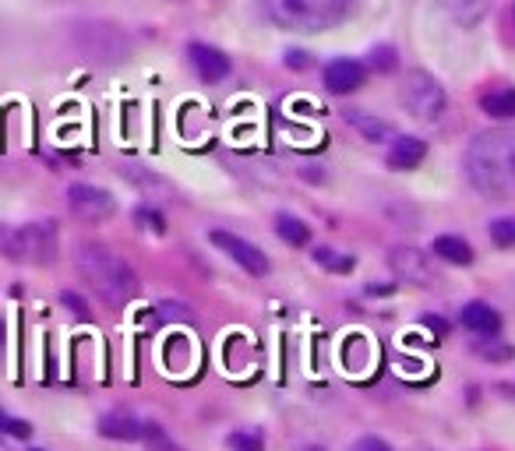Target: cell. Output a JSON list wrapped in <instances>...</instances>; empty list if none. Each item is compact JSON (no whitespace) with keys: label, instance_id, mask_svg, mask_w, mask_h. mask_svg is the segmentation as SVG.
Masks as SVG:
<instances>
[{"label":"cell","instance_id":"cell-1","mask_svg":"<svg viewBox=\"0 0 515 451\" xmlns=\"http://www.w3.org/2000/svg\"><path fill=\"white\" fill-rule=\"evenodd\" d=\"M466 180L484 198H512L515 194V134L484 131L466 145Z\"/></svg>","mask_w":515,"mask_h":451},{"label":"cell","instance_id":"cell-2","mask_svg":"<svg viewBox=\"0 0 515 451\" xmlns=\"http://www.w3.org/2000/svg\"><path fill=\"white\" fill-rule=\"evenodd\" d=\"M82 279L103 296L106 304H127L131 296L138 293V275L131 272L120 254H113L110 247L103 244H82L75 258Z\"/></svg>","mask_w":515,"mask_h":451},{"label":"cell","instance_id":"cell-3","mask_svg":"<svg viewBox=\"0 0 515 451\" xmlns=\"http://www.w3.org/2000/svg\"><path fill=\"white\" fill-rule=\"evenodd\" d=\"M357 0H262V15L286 32H325L350 18Z\"/></svg>","mask_w":515,"mask_h":451},{"label":"cell","instance_id":"cell-4","mask_svg":"<svg viewBox=\"0 0 515 451\" xmlns=\"http://www.w3.org/2000/svg\"><path fill=\"white\" fill-rule=\"evenodd\" d=\"M0 258L18 265H50L57 261V230L50 222H25V226L0 222Z\"/></svg>","mask_w":515,"mask_h":451},{"label":"cell","instance_id":"cell-5","mask_svg":"<svg viewBox=\"0 0 515 451\" xmlns=\"http://www.w3.org/2000/svg\"><path fill=\"white\" fill-rule=\"evenodd\" d=\"M403 106L410 117L424 120V124H434V120H441V113H445L448 106V96L445 89H441V82L434 78V74L427 71H410L403 82Z\"/></svg>","mask_w":515,"mask_h":451},{"label":"cell","instance_id":"cell-6","mask_svg":"<svg viewBox=\"0 0 515 451\" xmlns=\"http://www.w3.org/2000/svg\"><path fill=\"white\" fill-rule=\"evenodd\" d=\"M209 240L219 247V251L226 254V258L237 261V265L244 268L247 275H254V279H262V275H269V258H265L262 247L247 244L244 237H237V233H226V230H212Z\"/></svg>","mask_w":515,"mask_h":451},{"label":"cell","instance_id":"cell-7","mask_svg":"<svg viewBox=\"0 0 515 451\" xmlns=\"http://www.w3.org/2000/svg\"><path fill=\"white\" fill-rule=\"evenodd\" d=\"M68 208L82 222H106L117 212V201L96 184H71L68 187Z\"/></svg>","mask_w":515,"mask_h":451},{"label":"cell","instance_id":"cell-8","mask_svg":"<svg viewBox=\"0 0 515 451\" xmlns=\"http://www.w3.org/2000/svg\"><path fill=\"white\" fill-rule=\"evenodd\" d=\"M389 268L396 272V279L413 282V286H431L434 282V265L424 251L417 247H392L389 251Z\"/></svg>","mask_w":515,"mask_h":451},{"label":"cell","instance_id":"cell-9","mask_svg":"<svg viewBox=\"0 0 515 451\" xmlns=\"http://www.w3.org/2000/svg\"><path fill=\"white\" fill-rule=\"evenodd\" d=\"M321 78H325V89H329L332 96H353L357 89H364L367 67L353 57H336L325 64V74H321Z\"/></svg>","mask_w":515,"mask_h":451},{"label":"cell","instance_id":"cell-10","mask_svg":"<svg viewBox=\"0 0 515 451\" xmlns=\"http://www.w3.org/2000/svg\"><path fill=\"white\" fill-rule=\"evenodd\" d=\"M187 60H191V67H195V74L202 78L205 85L223 82L226 74H230V57H226L223 50H216V46H209V43H191V46H187Z\"/></svg>","mask_w":515,"mask_h":451},{"label":"cell","instance_id":"cell-11","mask_svg":"<svg viewBox=\"0 0 515 451\" xmlns=\"http://www.w3.org/2000/svg\"><path fill=\"white\" fill-rule=\"evenodd\" d=\"M427 159V141L424 138H413V134H403V138L392 141L389 148V166L392 170H417L420 163Z\"/></svg>","mask_w":515,"mask_h":451},{"label":"cell","instance_id":"cell-12","mask_svg":"<svg viewBox=\"0 0 515 451\" xmlns=\"http://www.w3.org/2000/svg\"><path fill=\"white\" fill-rule=\"evenodd\" d=\"M491 4L494 0H438V8L463 29H473V25L484 22L491 15Z\"/></svg>","mask_w":515,"mask_h":451},{"label":"cell","instance_id":"cell-13","mask_svg":"<svg viewBox=\"0 0 515 451\" xmlns=\"http://www.w3.org/2000/svg\"><path fill=\"white\" fill-rule=\"evenodd\" d=\"M459 321H463L473 335H498L501 332V314L494 311L491 304H484V300H470V304L463 307V314H459Z\"/></svg>","mask_w":515,"mask_h":451},{"label":"cell","instance_id":"cell-14","mask_svg":"<svg viewBox=\"0 0 515 451\" xmlns=\"http://www.w3.org/2000/svg\"><path fill=\"white\" fill-rule=\"evenodd\" d=\"M99 434L113 437V441H138V437H145V423L138 420V416L110 413V416H103V423H99Z\"/></svg>","mask_w":515,"mask_h":451},{"label":"cell","instance_id":"cell-15","mask_svg":"<svg viewBox=\"0 0 515 451\" xmlns=\"http://www.w3.org/2000/svg\"><path fill=\"white\" fill-rule=\"evenodd\" d=\"M276 233L290 247H307V240H311V226H307V222L300 219V215H293V212H279L276 215Z\"/></svg>","mask_w":515,"mask_h":451},{"label":"cell","instance_id":"cell-16","mask_svg":"<svg viewBox=\"0 0 515 451\" xmlns=\"http://www.w3.org/2000/svg\"><path fill=\"white\" fill-rule=\"evenodd\" d=\"M480 110L494 120H512L515 117V89H491L484 99H480Z\"/></svg>","mask_w":515,"mask_h":451},{"label":"cell","instance_id":"cell-17","mask_svg":"<svg viewBox=\"0 0 515 451\" xmlns=\"http://www.w3.org/2000/svg\"><path fill=\"white\" fill-rule=\"evenodd\" d=\"M431 251L448 265H473V247L463 237H438Z\"/></svg>","mask_w":515,"mask_h":451},{"label":"cell","instance_id":"cell-18","mask_svg":"<svg viewBox=\"0 0 515 451\" xmlns=\"http://www.w3.org/2000/svg\"><path fill=\"white\" fill-rule=\"evenodd\" d=\"M346 120H350V127H357L367 141H385L392 134V127L385 124V120L371 117V113H364V110H346Z\"/></svg>","mask_w":515,"mask_h":451},{"label":"cell","instance_id":"cell-19","mask_svg":"<svg viewBox=\"0 0 515 451\" xmlns=\"http://www.w3.org/2000/svg\"><path fill=\"white\" fill-rule=\"evenodd\" d=\"M314 261H318L321 268H329V272H339V275L353 272L350 254H339V251H332V247H318V251H314Z\"/></svg>","mask_w":515,"mask_h":451},{"label":"cell","instance_id":"cell-20","mask_svg":"<svg viewBox=\"0 0 515 451\" xmlns=\"http://www.w3.org/2000/svg\"><path fill=\"white\" fill-rule=\"evenodd\" d=\"M491 240L498 247H512L515 244V219H494L491 222Z\"/></svg>","mask_w":515,"mask_h":451},{"label":"cell","instance_id":"cell-21","mask_svg":"<svg viewBox=\"0 0 515 451\" xmlns=\"http://www.w3.org/2000/svg\"><path fill=\"white\" fill-rule=\"evenodd\" d=\"M396 64H399V57H396V50H392V46H374V50H371V67H374V71H392Z\"/></svg>","mask_w":515,"mask_h":451},{"label":"cell","instance_id":"cell-22","mask_svg":"<svg viewBox=\"0 0 515 451\" xmlns=\"http://www.w3.org/2000/svg\"><path fill=\"white\" fill-rule=\"evenodd\" d=\"M0 434H11V437H29L32 427L25 420H15V416L0 413Z\"/></svg>","mask_w":515,"mask_h":451},{"label":"cell","instance_id":"cell-23","mask_svg":"<svg viewBox=\"0 0 515 451\" xmlns=\"http://www.w3.org/2000/svg\"><path fill=\"white\" fill-rule=\"evenodd\" d=\"M230 448L233 451H265L262 448V437H258V434H233L230 437Z\"/></svg>","mask_w":515,"mask_h":451},{"label":"cell","instance_id":"cell-24","mask_svg":"<svg viewBox=\"0 0 515 451\" xmlns=\"http://www.w3.org/2000/svg\"><path fill=\"white\" fill-rule=\"evenodd\" d=\"M135 219H138V222H149V230H152V233H163V230H166L163 215L152 212V208H135Z\"/></svg>","mask_w":515,"mask_h":451},{"label":"cell","instance_id":"cell-25","mask_svg":"<svg viewBox=\"0 0 515 451\" xmlns=\"http://www.w3.org/2000/svg\"><path fill=\"white\" fill-rule=\"evenodd\" d=\"M286 67H290V71H307V67H311V53L286 50Z\"/></svg>","mask_w":515,"mask_h":451},{"label":"cell","instance_id":"cell-26","mask_svg":"<svg viewBox=\"0 0 515 451\" xmlns=\"http://www.w3.org/2000/svg\"><path fill=\"white\" fill-rule=\"evenodd\" d=\"M350 451H392V444L381 441V437H360V441L353 444Z\"/></svg>","mask_w":515,"mask_h":451},{"label":"cell","instance_id":"cell-27","mask_svg":"<svg viewBox=\"0 0 515 451\" xmlns=\"http://www.w3.org/2000/svg\"><path fill=\"white\" fill-rule=\"evenodd\" d=\"M480 353L491 356V360H505V356H512V349L508 346H480Z\"/></svg>","mask_w":515,"mask_h":451},{"label":"cell","instance_id":"cell-28","mask_svg":"<svg viewBox=\"0 0 515 451\" xmlns=\"http://www.w3.org/2000/svg\"><path fill=\"white\" fill-rule=\"evenodd\" d=\"M424 325L431 328V332L438 335V339H445V335H448V325L441 318H424Z\"/></svg>","mask_w":515,"mask_h":451},{"label":"cell","instance_id":"cell-29","mask_svg":"<svg viewBox=\"0 0 515 451\" xmlns=\"http://www.w3.org/2000/svg\"><path fill=\"white\" fill-rule=\"evenodd\" d=\"M64 304L75 307V314H85V300H78L75 293H64Z\"/></svg>","mask_w":515,"mask_h":451},{"label":"cell","instance_id":"cell-30","mask_svg":"<svg viewBox=\"0 0 515 451\" xmlns=\"http://www.w3.org/2000/svg\"><path fill=\"white\" fill-rule=\"evenodd\" d=\"M0 451H8V444H4V441H0Z\"/></svg>","mask_w":515,"mask_h":451},{"label":"cell","instance_id":"cell-31","mask_svg":"<svg viewBox=\"0 0 515 451\" xmlns=\"http://www.w3.org/2000/svg\"><path fill=\"white\" fill-rule=\"evenodd\" d=\"M29 451H43V448H29Z\"/></svg>","mask_w":515,"mask_h":451}]
</instances>
